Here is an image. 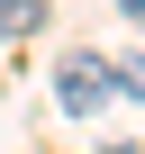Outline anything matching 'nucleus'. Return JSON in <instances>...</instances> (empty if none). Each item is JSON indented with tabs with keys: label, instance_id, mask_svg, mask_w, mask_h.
Returning a JSON list of instances; mask_svg holds the SVG:
<instances>
[{
	"label": "nucleus",
	"instance_id": "nucleus-1",
	"mask_svg": "<svg viewBox=\"0 0 145 154\" xmlns=\"http://www.w3.org/2000/svg\"><path fill=\"white\" fill-rule=\"evenodd\" d=\"M109 100H118V63L109 54H63L54 63V109L63 118H100Z\"/></svg>",
	"mask_w": 145,
	"mask_h": 154
},
{
	"label": "nucleus",
	"instance_id": "nucleus-2",
	"mask_svg": "<svg viewBox=\"0 0 145 154\" xmlns=\"http://www.w3.org/2000/svg\"><path fill=\"white\" fill-rule=\"evenodd\" d=\"M118 91H127V100H145V54H127V63H118Z\"/></svg>",
	"mask_w": 145,
	"mask_h": 154
},
{
	"label": "nucleus",
	"instance_id": "nucleus-3",
	"mask_svg": "<svg viewBox=\"0 0 145 154\" xmlns=\"http://www.w3.org/2000/svg\"><path fill=\"white\" fill-rule=\"evenodd\" d=\"M118 9H127V18H136V27H145V0H118Z\"/></svg>",
	"mask_w": 145,
	"mask_h": 154
},
{
	"label": "nucleus",
	"instance_id": "nucleus-4",
	"mask_svg": "<svg viewBox=\"0 0 145 154\" xmlns=\"http://www.w3.org/2000/svg\"><path fill=\"white\" fill-rule=\"evenodd\" d=\"M109 154H136V145H109Z\"/></svg>",
	"mask_w": 145,
	"mask_h": 154
},
{
	"label": "nucleus",
	"instance_id": "nucleus-5",
	"mask_svg": "<svg viewBox=\"0 0 145 154\" xmlns=\"http://www.w3.org/2000/svg\"><path fill=\"white\" fill-rule=\"evenodd\" d=\"M0 36H9V27H0Z\"/></svg>",
	"mask_w": 145,
	"mask_h": 154
}]
</instances>
